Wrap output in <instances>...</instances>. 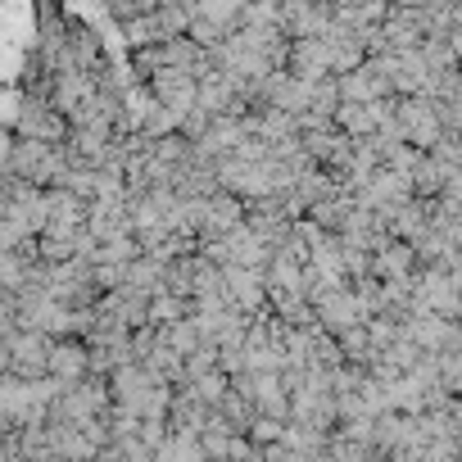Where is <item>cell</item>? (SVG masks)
<instances>
[{
	"instance_id": "obj_3",
	"label": "cell",
	"mask_w": 462,
	"mask_h": 462,
	"mask_svg": "<svg viewBox=\"0 0 462 462\" xmlns=\"http://www.w3.org/2000/svg\"><path fill=\"white\" fill-rule=\"evenodd\" d=\"M159 96H164V104H173V119H177V113L190 104V96H196V91H190L186 77H159Z\"/></svg>"
},
{
	"instance_id": "obj_1",
	"label": "cell",
	"mask_w": 462,
	"mask_h": 462,
	"mask_svg": "<svg viewBox=\"0 0 462 462\" xmlns=\"http://www.w3.org/2000/svg\"><path fill=\"white\" fill-rule=\"evenodd\" d=\"M412 263H417V254H412L408 241H390V236H385V241L372 250V267H376L381 277H390V281H408Z\"/></svg>"
},
{
	"instance_id": "obj_2",
	"label": "cell",
	"mask_w": 462,
	"mask_h": 462,
	"mask_svg": "<svg viewBox=\"0 0 462 462\" xmlns=\"http://www.w3.org/2000/svg\"><path fill=\"white\" fill-rule=\"evenodd\" d=\"M23 136H32V141H55V136H64V123H55L50 113H42V109H32V113H23Z\"/></svg>"
},
{
	"instance_id": "obj_4",
	"label": "cell",
	"mask_w": 462,
	"mask_h": 462,
	"mask_svg": "<svg viewBox=\"0 0 462 462\" xmlns=\"http://www.w3.org/2000/svg\"><path fill=\"white\" fill-rule=\"evenodd\" d=\"M154 313H159V318H181V299H168V295H159V304H154Z\"/></svg>"
}]
</instances>
